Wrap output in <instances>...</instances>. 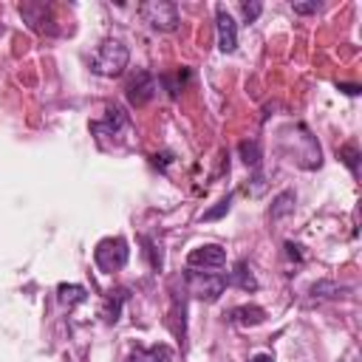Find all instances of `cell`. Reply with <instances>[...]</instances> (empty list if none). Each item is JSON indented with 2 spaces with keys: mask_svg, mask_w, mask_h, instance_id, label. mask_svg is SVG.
I'll list each match as a JSON object with an SVG mask.
<instances>
[{
  "mask_svg": "<svg viewBox=\"0 0 362 362\" xmlns=\"http://www.w3.org/2000/svg\"><path fill=\"white\" fill-rule=\"evenodd\" d=\"M229 286V277L226 274H215V272H187V291L195 297V300H204V303H215L223 288Z\"/></svg>",
  "mask_w": 362,
  "mask_h": 362,
  "instance_id": "obj_2",
  "label": "cell"
},
{
  "mask_svg": "<svg viewBox=\"0 0 362 362\" xmlns=\"http://www.w3.org/2000/svg\"><path fill=\"white\" fill-rule=\"evenodd\" d=\"M291 8H294L297 14H314V11H320V3H317V0H314V3H294Z\"/></svg>",
  "mask_w": 362,
  "mask_h": 362,
  "instance_id": "obj_22",
  "label": "cell"
},
{
  "mask_svg": "<svg viewBox=\"0 0 362 362\" xmlns=\"http://www.w3.org/2000/svg\"><path fill=\"white\" fill-rule=\"evenodd\" d=\"M240 11H243V17H246V23H255V20L260 17V11H263V6H260V3H240Z\"/></svg>",
  "mask_w": 362,
  "mask_h": 362,
  "instance_id": "obj_21",
  "label": "cell"
},
{
  "mask_svg": "<svg viewBox=\"0 0 362 362\" xmlns=\"http://www.w3.org/2000/svg\"><path fill=\"white\" fill-rule=\"evenodd\" d=\"M249 362H274V356H272V354H257V356H252Z\"/></svg>",
  "mask_w": 362,
  "mask_h": 362,
  "instance_id": "obj_25",
  "label": "cell"
},
{
  "mask_svg": "<svg viewBox=\"0 0 362 362\" xmlns=\"http://www.w3.org/2000/svg\"><path fill=\"white\" fill-rule=\"evenodd\" d=\"M0 34H3V25H0Z\"/></svg>",
  "mask_w": 362,
  "mask_h": 362,
  "instance_id": "obj_27",
  "label": "cell"
},
{
  "mask_svg": "<svg viewBox=\"0 0 362 362\" xmlns=\"http://www.w3.org/2000/svg\"><path fill=\"white\" fill-rule=\"evenodd\" d=\"M173 348L170 345H150V348H133L124 362H170Z\"/></svg>",
  "mask_w": 362,
  "mask_h": 362,
  "instance_id": "obj_11",
  "label": "cell"
},
{
  "mask_svg": "<svg viewBox=\"0 0 362 362\" xmlns=\"http://www.w3.org/2000/svg\"><path fill=\"white\" fill-rule=\"evenodd\" d=\"M187 79H189V68H181V71H175V74H164V76H161V82H164V88H167V93H170L173 99L181 93V88H184Z\"/></svg>",
  "mask_w": 362,
  "mask_h": 362,
  "instance_id": "obj_17",
  "label": "cell"
},
{
  "mask_svg": "<svg viewBox=\"0 0 362 362\" xmlns=\"http://www.w3.org/2000/svg\"><path fill=\"white\" fill-rule=\"evenodd\" d=\"M229 204H232V195L221 198V201H218V206H212V209H206V212L201 215V221H215V218L226 215V212H229Z\"/></svg>",
  "mask_w": 362,
  "mask_h": 362,
  "instance_id": "obj_20",
  "label": "cell"
},
{
  "mask_svg": "<svg viewBox=\"0 0 362 362\" xmlns=\"http://www.w3.org/2000/svg\"><path fill=\"white\" fill-rule=\"evenodd\" d=\"M339 291H345V288L337 286V283H331V280H320V283L311 286V297H337Z\"/></svg>",
  "mask_w": 362,
  "mask_h": 362,
  "instance_id": "obj_18",
  "label": "cell"
},
{
  "mask_svg": "<svg viewBox=\"0 0 362 362\" xmlns=\"http://www.w3.org/2000/svg\"><path fill=\"white\" fill-rule=\"evenodd\" d=\"M238 153H240V158H243L246 167H257V164H260V141H257V139L240 141V144H238Z\"/></svg>",
  "mask_w": 362,
  "mask_h": 362,
  "instance_id": "obj_16",
  "label": "cell"
},
{
  "mask_svg": "<svg viewBox=\"0 0 362 362\" xmlns=\"http://www.w3.org/2000/svg\"><path fill=\"white\" fill-rule=\"evenodd\" d=\"M339 158L348 164V170L356 175V167H359V150H356V144H345V147H339Z\"/></svg>",
  "mask_w": 362,
  "mask_h": 362,
  "instance_id": "obj_19",
  "label": "cell"
},
{
  "mask_svg": "<svg viewBox=\"0 0 362 362\" xmlns=\"http://www.w3.org/2000/svg\"><path fill=\"white\" fill-rule=\"evenodd\" d=\"M156 90H158L156 76H153L150 71H136V74L130 76L124 93H127V102H130L133 107H141V105H147V102L156 96Z\"/></svg>",
  "mask_w": 362,
  "mask_h": 362,
  "instance_id": "obj_5",
  "label": "cell"
},
{
  "mask_svg": "<svg viewBox=\"0 0 362 362\" xmlns=\"http://www.w3.org/2000/svg\"><path fill=\"white\" fill-rule=\"evenodd\" d=\"M339 90H345L348 96H356V93H359V88H356V85H339Z\"/></svg>",
  "mask_w": 362,
  "mask_h": 362,
  "instance_id": "obj_26",
  "label": "cell"
},
{
  "mask_svg": "<svg viewBox=\"0 0 362 362\" xmlns=\"http://www.w3.org/2000/svg\"><path fill=\"white\" fill-rule=\"evenodd\" d=\"M226 263V249L218 243H204L187 255L189 269H221Z\"/></svg>",
  "mask_w": 362,
  "mask_h": 362,
  "instance_id": "obj_7",
  "label": "cell"
},
{
  "mask_svg": "<svg viewBox=\"0 0 362 362\" xmlns=\"http://www.w3.org/2000/svg\"><path fill=\"white\" fill-rule=\"evenodd\" d=\"M139 14L156 31H175L178 23H181L178 20V8L170 0H147V3L139 6Z\"/></svg>",
  "mask_w": 362,
  "mask_h": 362,
  "instance_id": "obj_3",
  "label": "cell"
},
{
  "mask_svg": "<svg viewBox=\"0 0 362 362\" xmlns=\"http://www.w3.org/2000/svg\"><path fill=\"white\" fill-rule=\"evenodd\" d=\"M286 255H288L291 260H297V263L303 260V252H300V246H297V243H286Z\"/></svg>",
  "mask_w": 362,
  "mask_h": 362,
  "instance_id": "obj_23",
  "label": "cell"
},
{
  "mask_svg": "<svg viewBox=\"0 0 362 362\" xmlns=\"http://www.w3.org/2000/svg\"><path fill=\"white\" fill-rule=\"evenodd\" d=\"M127 59H130V51L124 42L119 40H105L93 57H90V71L99 74V76H119L124 68H127Z\"/></svg>",
  "mask_w": 362,
  "mask_h": 362,
  "instance_id": "obj_1",
  "label": "cell"
},
{
  "mask_svg": "<svg viewBox=\"0 0 362 362\" xmlns=\"http://www.w3.org/2000/svg\"><path fill=\"white\" fill-rule=\"evenodd\" d=\"M170 161H173V153H161V156L156 153V156H153V164H156V167H167Z\"/></svg>",
  "mask_w": 362,
  "mask_h": 362,
  "instance_id": "obj_24",
  "label": "cell"
},
{
  "mask_svg": "<svg viewBox=\"0 0 362 362\" xmlns=\"http://www.w3.org/2000/svg\"><path fill=\"white\" fill-rule=\"evenodd\" d=\"M20 14L28 20V25H31L34 31H40V34H57V28L51 25L54 20L48 17V8H45L42 3H23V6H20Z\"/></svg>",
  "mask_w": 362,
  "mask_h": 362,
  "instance_id": "obj_8",
  "label": "cell"
},
{
  "mask_svg": "<svg viewBox=\"0 0 362 362\" xmlns=\"http://www.w3.org/2000/svg\"><path fill=\"white\" fill-rule=\"evenodd\" d=\"M215 28H218V48L223 54H232L238 48V23L226 11V6H218L215 8Z\"/></svg>",
  "mask_w": 362,
  "mask_h": 362,
  "instance_id": "obj_6",
  "label": "cell"
},
{
  "mask_svg": "<svg viewBox=\"0 0 362 362\" xmlns=\"http://www.w3.org/2000/svg\"><path fill=\"white\" fill-rule=\"evenodd\" d=\"M96 133H102V130H107V133H119L122 127H127V116H124V110L122 107H116V105H110L107 107V116H105V122H93L90 124Z\"/></svg>",
  "mask_w": 362,
  "mask_h": 362,
  "instance_id": "obj_12",
  "label": "cell"
},
{
  "mask_svg": "<svg viewBox=\"0 0 362 362\" xmlns=\"http://www.w3.org/2000/svg\"><path fill=\"white\" fill-rule=\"evenodd\" d=\"M229 283H235V286L243 288V291H255V288H257V280H255V274H252V269H249L246 260H238L235 272L229 274Z\"/></svg>",
  "mask_w": 362,
  "mask_h": 362,
  "instance_id": "obj_14",
  "label": "cell"
},
{
  "mask_svg": "<svg viewBox=\"0 0 362 362\" xmlns=\"http://www.w3.org/2000/svg\"><path fill=\"white\" fill-rule=\"evenodd\" d=\"M127 257H130L127 240L119 238V235L99 240L96 249H93V260H96V266H99L102 272H116V269H122V266L127 263Z\"/></svg>",
  "mask_w": 362,
  "mask_h": 362,
  "instance_id": "obj_4",
  "label": "cell"
},
{
  "mask_svg": "<svg viewBox=\"0 0 362 362\" xmlns=\"http://www.w3.org/2000/svg\"><path fill=\"white\" fill-rule=\"evenodd\" d=\"M226 320L229 322H235V325H243V328H255V325H260L263 320H266V311L260 308V305H235L229 314H226Z\"/></svg>",
  "mask_w": 362,
  "mask_h": 362,
  "instance_id": "obj_9",
  "label": "cell"
},
{
  "mask_svg": "<svg viewBox=\"0 0 362 362\" xmlns=\"http://www.w3.org/2000/svg\"><path fill=\"white\" fill-rule=\"evenodd\" d=\"M85 297H88V291L82 286H76V283H59L57 286V300L62 305H68V308H74L76 303H85Z\"/></svg>",
  "mask_w": 362,
  "mask_h": 362,
  "instance_id": "obj_13",
  "label": "cell"
},
{
  "mask_svg": "<svg viewBox=\"0 0 362 362\" xmlns=\"http://www.w3.org/2000/svg\"><path fill=\"white\" fill-rule=\"evenodd\" d=\"M122 303H124V288H110V291L102 297L99 317H102L107 325L119 322V317H122Z\"/></svg>",
  "mask_w": 362,
  "mask_h": 362,
  "instance_id": "obj_10",
  "label": "cell"
},
{
  "mask_svg": "<svg viewBox=\"0 0 362 362\" xmlns=\"http://www.w3.org/2000/svg\"><path fill=\"white\" fill-rule=\"evenodd\" d=\"M294 201H297V195L291 192V189H286V192H280L274 201H272V209H269V215L277 221V218H286L288 212H294Z\"/></svg>",
  "mask_w": 362,
  "mask_h": 362,
  "instance_id": "obj_15",
  "label": "cell"
}]
</instances>
